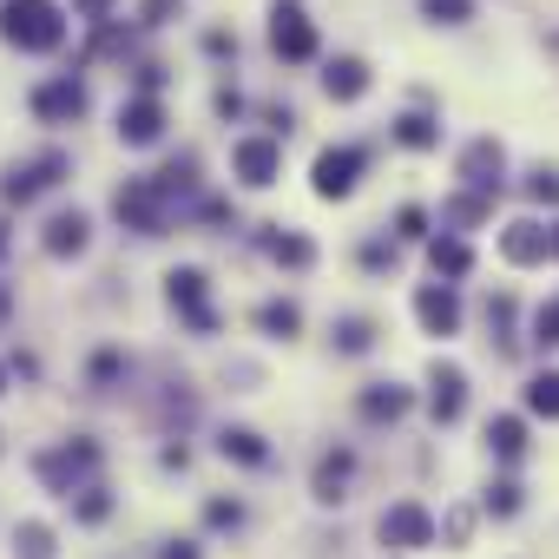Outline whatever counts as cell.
Listing matches in <instances>:
<instances>
[{
  "instance_id": "6da1fadb",
  "label": "cell",
  "mask_w": 559,
  "mask_h": 559,
  "mask_svg": "<svg viewBox=\"0 0 559 559\" xmlns=\"http://www.w3.org/2000/svg\"><path fill=\"white\" fill-rule=\"evenodd\" d=\"M0 34L21 53H53L67 40V14H60V0H8L0 8Z\"/></svg>"
},
{
  "instance_id": "7a4b0ae2",
  "label": "cell",
  "mask_w": 559,
  "mask_h": 559,
  "mask_svg": "<svg viewBox=\"0 0 559 559\" xmlns=\"http://www.w3.org/2000/svg\"><path fill=\"white\" fill-rule=\"evenodd\" d=\"M112 211H119L126 230L158 237V230H165V185H158V178H126L119 198H112Z\"/></svg>"
},
{
  "instance_id": "3957f363",
  "label": "cell",
  "mask_w": 559,
  "mask_h": 559,
  "mask_svg": "<svg viewBox=\"0 0 559 559\" xmlns=\"http://www.w3.org/2000/svg\"><path fill=\"white\" fill-rule=\"evenodd\" d=\"M376 533H382V546L415 552V546H435V513H428L421 500H395V507L376 520Z\"/></svg>"
},
{
  "instance_id": "277c9868",
  "label": "cell",
  "mask_w": 559,
  "mask_h": 559,
  "mask_svg": "<svg viewBox=\"0 0 559 559\" xmlns=\"http://www.w3.org/2000/svg\"><path fill=\"white\" fill-rule=\"evenodd\" d=\"M362 165H369V152H362V145H330V152H317V165H310L317 198H349V191H356V178H362Z\"/></svg>"
},
{
  "instance_id": "5b68a950",
  "label": "cell",
  "mask_w": 559,
  "mask_h": 559,
  "mask_svg": "<svg viewBox=\"0 0 559 559\" xmlns=\"http://www.w3.org/2000/svg\"><path fill=\"white\" fill-rule=\"evenodd\" d=\"M270 47L284 53V60H317V27L304 21L297 0H276V14H270Z\"/></svg>"
},
{
  "instance_id": "8992f818",
  "label": "cell",
  "mask_w": 559,
  "mask_h": 559,
  "mask_svg": "<svg viewBox=\"0 0 559 559\" xmlns=\"http://www.w3.org/2000/svg\"><path fill=\"white\" fill-rule=\"evenodd\" d=\"M165 284H171V310H178L198 336H211V330H217V317H211V304H204V270H171Z\"/></svg>"
},
{
  "instance_id": "52a82bcc",
  "label": "cell",
  "mask_w": 559,
  "mask_h": 559,
  "mask_svg": "<svg viewBox=\"0 0 559 559\" xmlns=\"http://www.w3.org/2000/svg\"><path fill=\"white\" fill-rule=\"evenodd\" d=\"M230 171L243 185H276V171H284V145H276V139H237Z\"/></svg>"
},
{
  "instance_id": "ba28073f",
  "label": "cell",
  "mask_w": 559,
  "mask_h": 559,
  "mask_svg": "<svg viewBox=\"0 0 559 559\" xmlns=\"http://www.w3.org/2000/svg\"><path fill=\"white\" fill-rule=\"evenodd\" d=\"M500 257H507V263H546V257H552V230L533 224V217H513V224L500 230Z\"/></svg>"
},
{
  "instance_id": "9c48e42d",
  "label": "cell",
  "mask_w": 559,
  "mask_h": 559,
  "mask_svg": "<svg viewBox=\"0 0 559 559\" xmlns=\"http://www.w3.org/2000/svg\"><path fill=\"white\" fill-rule=\"evenodd\" d=\"M428 408H435L441 428L461 421V408H467V376H461L454 362H435V369H428Z\"/></svg>"
},
{
  "instance_id": "30bf717a",
  "label": "cell",
  "mask_w": 559,
  "mask_h": 559,
  "mask_svg": "<svg viewBox=\"0 0 559 559\" xmlns=\"http://www.w3.org/2000/svg\"><path fill=\"white\" fill-rule=\"evenodd\" d=\"M34 112L47 119V126H67V119H80L86 112V86L67 73V80H47L40 93H34Z\"/></svg>"
},
{
  "instance_id": "8fae6325",
  "label": "cell",
  "mask_w": 559,
  "mask_h": 559,
  "mask_svg": "<svg viewBox=\"0 0 559 559\" xmlns=\"http://www.w3.org/2000/svg\"><path fill=\"white\" fill-rule=\"evenodd\" d=\"M158 132H165V106L152 93H139V99L119 106V139L126 145H158Z\"/></svg>"
},
{
  "instance_id": "7c38bea8",
  "label": "cell",
  "mask_w": 559,
  "mask_h": 559,
  "mask_svg": "<svg viewBox=\"0 0 559 559\" xmlns=\"http://www.w3.org/2000/svg\"><path fill=\"white\" fill-rule=\"evenodd\" d=\"M500 171H507V152H500L493 139H474V145L461 152V178H467L480 198H493V191H500Z\"/></svg>"
},
{
  "instance_id": "4fadbf2b",
  "label": "cell",
  "mask_w": 559,
  "mask_h": 559,
  "mask_svg": "<svg viewBox=\"0 0 559 559\" xmlns=\"http://www.w3.org/2000/svg\"><path fill=\"white\" fill-rule=\"evenodd\" d=\"M415 317H421L428 336H454V330H461V297H454V284H428V290L415 297Z\"/></svg>"
},
{
  "instance_id": "5bb4252c",
  "label": "cell",
  "mask_w": 559,
  "mask_h": 559,
  "mask_svg": "<svg viewBox=\"0 0 559 559\" xmlns=\"http://www.w3.org/2000/svg\"><path fill=\"white\" fill-rule=\"evenodd\" d=\"M99 467V448L93 441H80V448H53V454H40V480H53L60 493H73V480L80 474H93Z\"/></svg>"
},
{
  "instance_id": "9a60e30c",
  "label": "cell",
  "mask_w": 559,
  "mask_h": 559,
  "mask_svg": "<svg viewBox=\"0 0 559 559\" xmlns=\"http://www.w3.org/2000/svg\"><path fill=\"white\" fill-rule=\"evenodd\" d=\"M60 171H67V158L60 152H47V158H34V165H21L8 185H0V191H8V204H27V198H40L47 185H60Z\"/></svg>"
},
{
  "instance_id": "2e32d148",
  "label": "cell",
  "mask_w": 559,
  "mask_h": 559,
  "mask_svg": "<svg viewBox=\"0 0 559 559\" xmlns=\"http://www.w3.org/2000/svg\"><path fill=\"white\" fill-rule=\"evenodd\" d=\"M86 237H93L86 211H53V217H47V250H53V257H80Z\"/></svg>"
},
{
  "instance_id": "e0dca14e",
  "label": "cell",
  "mask_w": 559,
  "mask_h": 559,
  "mask_svg": "<svg viewBox=\"0 0 559 559\" xmlns=\"http://www.w3.org/2000/svg\"><path fill=\"white\" fill-rule=\"evenodd\" d=\"M487 448H493V461L513 467V461L526 454V421H520V415H493V421H487Z\"/></svg>"
},
{
  "instance_id": "ac0fdd59",
  "label": "cell",
  "mask_w": 559,
  "mask_h": 559,
  "mask_svg": "<svg viewBox=\"0 0 559 559\" xmlns=\"http://www.w3.org/2000/svg\"><path fill=\"white\" fill-rule=\"evenodd\" d=\"M323 86H330V99H362L369 93V67L362 60H330Z\"/></svg>"
},
{
  "instance_id": "d6986e66",
  "label": "cell",
  "mask_w": 559,
  "mask_h": 559,
  "mask_svg": "<svg viewBox=\"0 0 559 559\" xmlns=\"http://www.w3.org/2000/svg\"><path fill=\"white\" fill-rule=\"evenodd\" d=\"M362 415H369V421H402V415H408V389H395V382H376V389L362 395Z\"/></svg>"
},
{
  "instance_id": "ffe728a7",
  "label": "cell",
  "mask_w": 559,
  "mask_h": 559,
  "mask_svg": "<svg viewBox=\"0 0 559 559\" xmlns=\"http://www.w3.org/2000/svg\"><path fill=\"white\" fill-rule=\"evenodd\" d=\"M349 474H356V454H323L317 461V500H343Z\"/></svg>"
},
{
  "instance_id": "44dd1931",
  "label": "cell",
  "mask_w": 559,
  "mask_h": 559,
  "mask_svg": "<svg viewBox=\"0 0 559 559\" xmlns=\"http://www.w3.org/2000/svg\"><path fill=\"white\" fill-rule=\"evenodd\" d=\"M428 263H435L441 276H467V270H474V250H467L461 237H435V243H428Z\"/></svg>"
},
{
  "instance_id": "7402d4cb",
  "label": "cell",
  "mask_w": 559,
  "mask_h": 559,
  "mask_svg": "<svg viewBox=\"0 0 559 559\" xmlns=\"http://www.w3.org/2000/svg\"><path fill=\"white\" fill-rule=\"evenodd\" d=\"M395 139H402L408 152H428V145L441 139V126H435L428 112H402V119H395Z\"/></svg>"
},
{
  "instance_id": "603a6c76",
  "label": "cell",
  "mask_w": 559,
  "mask_h": 559,
  "mask_svg": "<svg viewBox=\"0 0 559 559\" xmlns=\"http://www.w3.org/2000/svg\"><path fill=\"white\" fill-rule=\"evenodd\" d=\"M217 448H224L230 461H243V467H263V461H270V454H263V441H257L250 428H224V435H217Z\"/></svg>"
},
{
  "instance_id": "cb8c5ba5",
  "label": "cell",
  "mask_w": 559,
  "mask_h": 559,
  "mask_svg": "<svg viewBox=\"0 0 559 559\" xmlns=\"http://www.w3.org/2000/svg\"><path fill=\"white\" fill-rule=\"evenodd\" d=\"M526 408L546 415V421H559V376H552V369H539V376L526 382Z\"/></svg>"
},
{
  "instance_id": "d4e9b609",
  "label": "cell",
  "mask_w": 559,
  "mask_h": 559,
  "mask_svg": "<svg viewBox=\"0 0 559 559\" xmlns=\"http://www.w3.org/2000/svg\"><path fill=\"white\" fill-rule=\"evenodd\" d=\"M257 330H263V336H297V330H304V310H297V304H263V310H257Z\"/></svg>"
},
{
  "instance_id": "484cf974",
  "label": "cell",
  "mask_w": 559,
  "mask_h": 559,
  "mask_svg": "<svg viewBox=\"0 0 559 559\" xmlns=\"http://www.w3.org/2000/svg\"><path fill=\"white\" fill-rule=\"evenodd\" d=\"M270 257H276V263H290V270H310V263H317V243L297 237V230H284V237H270Z\"/></svg>"
},
{
  "instance_id": "4316f807",
  "label": "cell",
  "mask_w": 559,
  "mask_h": 559,
  "mask_svg": "<svg viewBox=\"0 0 559 559\" xmlns=\"http://www.w3.org/2000/svg\"><path fill=\"white\" fill-rule=\"evenodd\" d=\"M14 552H21V559H53V526L27 520V526L14 533Z\"/></svg>"
},
{
  "instance_id": "83f0119b",
  "label": "cell",
  "mask_w": 559,
  "mask_h": 559,
  "mask_svg": "<svg viewBox=\"0 0 559 559\" xmlns=\"http://www.w3.org/2000/svg\"><path fill=\"white\" fill-rule=\"evenodd\" d=\"M487 211H493V198H480V191H467V198H448V211H441V217H448V224H480Z\"/></svg>"
},
{
  "instance_id": "f1b7e54d",
  "label": "cell",
  "mask_w": 559,
  "mask_h": 559,
  "mask_svg": "<svg viewBox=\"0 0 559 559\" xmlns=\"http://www.w3.org/2000/svg\"><path fill=\"white\" fill-rule=\"evenodd\" d=\"M421 14L441 27H461V21H474V0H421Z\"/></svg>"
},
{
  "instance_id": "f546056e",
  "label": "cell",
  "mask_w": 559,
  "mask_h": 559,
  "mask_svg": "<svg viewBox=\"0 0 559 559\" xmlns=\"http://www.w3.org/2000/svg\"><path fill=\"white\" fill-rule=\"evenodd\" d=\"M533 343H539V349H559V297L533 310Z\"/></svg>"
},
{
  "instance_id": "4dcf8cb0",
  "label": "cell",
  "mask_w": 559,
  "mask_h": 559,
  "mask_svg": "<svg viewBox=\"0 0 559 559\" xmlns=\"http://www.w3.org/2000/svg\"><path fill=\"white\" fill-rule=\"evenodd\" d=\"M487 330L500 343H513V297H487Z\"/></svg>"
},
{
  "instance_id": "1f68e13d",
  "label": "cell",
  "mask_w": 559,
  "mask_h": 559,
  "mask_svg": "<svg viewBox=\"0 0 559 559\" xmlns=\"http://www.w3.org/2000/svg\"><path fill=\"white\" fill-rule=\"evenodd\" d=\"M487 513L513 520V513H520V487H513V480H493V487H487Z\"/></svg>"
},
{
  "instance_id": "d6a6232c",
  "label": "cell",
  "mask_w": 559,
  "mask_h": 559,
  "mask_svg": "<svg viewBox=\"0 0 559 559\" xmlns=\"http://www.w3.org/2000/svg\"><path fill=\"white\" fill-rule=\"evenodd\" d=\"M336 336H343V349H349V356H362V349L376 343V330H369V317H349V323H343Z\"/></svg>"
},
{
  "instance_id": "836d02e7",
  "label": "cell",
  "mask_w": 559,
  "mask_h": 559,
  "mask_svg": "<svg viewBox=\"0 0 559 559\" xmlns=\"http://www.w3.org/2000/svg\"><path fill=\"white\" fill-rule=\"evenodd\" d=\"M395 237H428V211L421 204H402L395 211Z\"/></svg>"
},
{
  "instance_id": "e575fe53",
  "label": "cell",
  "mask_w": 559,
  "mask_h": 559,
  "mask_svg": "<svg viewBox=\"0 0 559 559\" xmlns=\"http://www.w3.org/2000/svg\"><path fill=\"white\" fill-rule=\"evenodd\" d=\"M526 198H539V204H559V171H546V165H539V171L526 178Z\"/></svg>"
},
{
  "instance_id": "d590c367",
  "label": "cell",
  "mask_w": 559,
  "mask_h": 559,
  "mask_svg": "<svg viewBox=\"0 0 559 559\" xmlns=\"http://www.w3.org/2000/svg\"><path fill=\"white\" fill-rule=\"evenodd\" d=\"M106 507H112V500H106V487H86V500H80V520H106Z\"/></svg>"
},
{
  "instance_id": "8d00e7d4",
  "label": "cell",
  "mask_w": 559,
  "mask_h": 559,
  "mask_svg": "<svg viewBox=\"0 0 559 559\" xmlns=\"http://www.w3.org/2000/svg\"><path fill=\"white\" fill-rule=\"evenodd\" d=\"M237 520H243L237 500H211V526H237Z\"/></svg>"
},
{
  "instance_id": "74e56055",
  "label": "cell",
  "mask_w": 559,
  "mask_h": 559,
  "mask_svg": "<svg viewBox=\"0 0 559 559\" xmlns=\"http://www.w3.org/2000/svg\"><path fill=\"white\" fill-rule=\"evenodd\" d=\"M178 8H185V0H145V21H152V27H165Z\"/></svg>"
},
{
  "instance_id": "f35d334b",
  "label": "cell",
  "mask_w": 559,
  "mask_h": 559,
  "mask_svg": "<svg viewBox=\"0 0 559 559\" xmlns=\"http://www.w3.org/2000/svg\"><path fill=\"white\" fill-rule=\"evenodd\" d=\"M362 263H369V270H389V263H395V250H389V243H369V250H362Z\"/></svg>"
},
{
  "instance_id": "ab89813d",
  "label": "cell",
  "mask_w": 559,
  "mask_h": 559,
  "mask_svg": "<svg viewBox=\"0 0 559 559\" xmlns=\"http://www.w3.org/2000/svg\"><path fill=\"white\" fill-rule=\"evenodd\" d=\"M73 8H80V14H93V21H106V14H112V0H73Z\"/></svg>"
},
{
  "instance_id": "60d3db41",
  "label": "cell",
  "mask_w": 559,
  "mask_h": 559,
  "mask_svg": "<svg viewBox=\"0 0 559 559\" xmlns=\"http://www.w3.org/2000/svg\"><path fill=\"white\" fill-rule=\"evenodd\" d=\"M8 243H14V237H8V217H0V257H8Z\"/></svg>"
},
{
  "instance_id": "b9f144b4",
  "label": "cell",
  "mask_w": 559,
  "mask_h": 559,
  "mask_svg": "<svg viewBox=\"0 0 559 559\" xmlns=\"http://www.w3.org/2000/svg\"><path fill=\"white\" fill-rule=\"evenodd\" d=\"M552 257H559V224H552Z\"/></svg>"
},
{
  "instance_id": "7bdbcfd3",
  "label": "cell",
  "mask_w": 559,
  "mask_h": 559,
  "mask_svg": "<svg viewBox=\"0 0 559 559\" xmlns=\"http://www.w3.org/2000/svg\"><path fill=\"white\" fill-rule=\"evenodd\" d=\"M0 382H8V369H0Z\"/></svg>"
}]
</instances>
